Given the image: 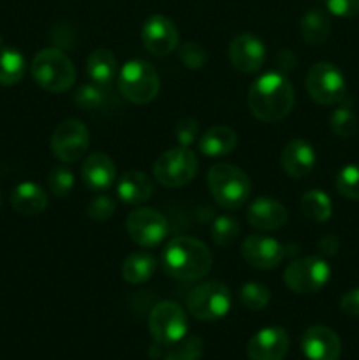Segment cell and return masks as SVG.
Instances as JSON below:
<instances>
[{"label":"cell","instance_id":"cell-1","mask_svg":"<svg viewBox=\"0 0 359 360\" xmlns=\"http://www.w3.org/2000/svg\"><path fill=\"white\" fill-rule=\"evenodd\" d=\"M294 108V86L282 72H266L248 90V109L259 122L284 120Z\"/></svg>","mask_w":359,"mask_h":360},{"label":"cell","instance_id":"cell-2","mask_svg":"<svg viewBox=\"0 0 359 360\" xmlns=\"http://www.w3.org/2000/svg\"><path fill=\"white\" fill-rule=\"evenodd\" d=\"M213 257L203 241L189 236L171 239L162 253V266L169 276L182 281H197L206 276Z\"/></svg>","mask_w":359,"mask_h":360},{"label":"cell","instance_id":"cell-3","mask_svg":"<svg viewBox=\"0 0 359 360\" xmlns=\"http://www.w3.org/2000/svg\"><path fill=\"white\" fill-rule=\"evenodd\" d=\"M208 188L224 210H238L252 193V181L243 169L232 164H215L208 171Z\"/></svg>","mask_w":359,"mask_h":360},{"label":"cell","instance_id":"cell-4","mask_svg":"<svg viewBox=\"0 0 359 360\" xmlns=\"http://www.w3.org/2000/svg\"><path fill=\"white\" fill-rule=\"evenodd\" d=\"M32 77L51 94H63L76 81V67L60 48H46L32 60Z\"/></svg>","mask_w":359,"mask_h":360},{"label":"cell","instance_id":"cell-5","mask_svg":"<svg viewBox=\"0 0 359 360\" xmlns=\"http://www.w3.org/2000/svg\"><path fill=\"white\" fill-rule=\"evenodd\" d=\"M118 88L123 98L143 105L157 98L160 91V77L144 60H129L118 74Z\"/></svg>","mask_w":359,"mask_h":360},{"label":"cell","instance_id":"cell-6","mask_svg":"<svg viewBox=\"0 0 359 360\" xmlns=\"http://www.w3.org/2000/svg\"><path fill=\"white\" fill-rule=\"evenodd\" d=\"M306 91L320 105H338L347 97L345 76L334 63L317 62L306 72Z\"/></svg>","mask_w":359,"mask_h":360},{"label":"cell","instance_id":"cell-7","mask_svg":"<svg viewBox=\"0 0 359 360\" xmlns=\"http://www.w3.org/2000/svg\"><path fill=\"white\" fill-rule=\"evenodd\" d=\"M232 304V294L222 281H206L194 288L187 297L190 315L203 322L224 319Z\"/></svg>","mask_w":359,"mask_h":360},{"label":"cell","instance_id":"cell-8","mask_svg":"<svg viewBox=\"0 0 359 360\" xmlns=\"http://www.w3.org/2000/svg\"><path fill=\"white\" fill-rule=\"evenodd\" d=\"M197 157L185 146L164 151L153 164V176L165 188H180L196 178Z\"/></svg>","mask_w":359,"mask_h":360},{"label":"cell","instance_id":"cell-9","mask_svg":"<svg viewBox=\"0 0 359 360\" xmlns=\"http://www.w3.org/2000/svg\"><path fill=\"white\" fill-rule=\"evenodd\" d=\"M189 322L182 306L175 301H162L148 316V330L160 347H172L185 338Z\"/></svg>","mask_w":359,"mask_h":360},{"label":"cell","instance_id":"cell-10","mask_svg":"<svg viewBox=\"0 0 359 360\" xmlns=\"http://www.w3.org/2000/svg\"><path fill=\"white\" fill-rule=\"evenodd\" d=\"M331 278V267L320 257H303L292 260L284 273V281L289 290L296 294H315L327 285Z\"/></svg>","mask_w":359,"mask_h":360},{"label":"cell","instance_id":"cell-11","mask_svg":"<svg viewBox=\"0 0 359 360\" xmlns=\"http://www.w3.org/2000/svg\"><path fill=\"white\" fill-rule=\"evenodd\" d=\"M51 153L63 164L77 162L90 146V132L80 120H65L58 123L51 134Z\"/></svg>","mask_w":359,"mask_h":360},{"label":"cell","instance_id":"cell-12","mask_svg":"<svg viewBox=\"0 0 359 360\" xmlns=\"http://www.w3.org/2000/svg\"><path fill=\"white\" fill-rule=\"evenodd\" d=\"M125 229L130 239L143 248L158 246L168 236V221L151 207H137L130 211L125 220Z\"/></svg>","mask_w":359,"mask_h":360},{"label":"cell","instance_id":"cell-13","mask_svg":"<svg viewBox=\"0 0 359 360\" xmlns=\"http://www.w3.org/2000/svg\"><path fill=\"white\" fill-rule=\"evenodd\" d=\"M144 48L157 56L171 55L180 44V32L172 20L164 14H151L141 28Z\"/></svg>","mask_w":359,"mask_h":360},{"label":"cell","instance_id":"cell-14","mask_svg":"<svg viewBox=\"0 0 359 360\" xmlns=\"http://www.w3.org/2000/svg\"><path fill=\"white\" fill-rule=\"evenodd\" d=\"M241 255L252 267L260 271L275 269L284 260L285 250L277 239L264 234H252L243 239Z\"/></svg>","mask_w":359,"mask_h":360},{"label":"cell","instance_id":"cell-15","mask_svg":"<svg viewBox=\"0 0 359 360\" xmlns=\"http://www.w3.org/2000/svg\"><path fill=\"white\" fill-rule=\"evenodd\" d=\"M229 58L236 70L243 74H253L264 65L266 46L257 35L239 34L229 44Z\"/></svg>","mask_w":359,"mask_h":360},{"label":"cell","instance_id":"cell-16","mask_svg":"<svg viewBox=\"0 0 359 360\" xmlns=\"http://www.w3.org/2000/svg\"><path fill=\"white\" fill-rule=\"evenodd\" d=\"M289 352V334L282 327H266L250 338L246 355L250 360H284Z\"/></svg>","mask_w":359,"mask_h":360},{"label":"cell","instance_id":"cell-17","mask_svg":"<svg viewBox=\"0 0 359 360\" xmlns=\"http://www.w3.org/2000/svg\"><path fill=\"white\" fill-rule=\"evenodd\" d=\"M301 348L310 360H338L341 354V341L329 327L312 326L303 334Z\"/></svg>","mask_w":359,"mask_h":360},{"label":"cell","instance_id":"cell-18","mask_svg":"<svg viewBox=\"0 0 359 360\" xmlns=\"http://www.w3.org/2000/svg\"><path fill=\"white\" fill-rule=\"evenodd\" d=\"M81 179L92 192H106L116 179V165L102 151L88 155L81 165Z\"/></svg>","mask_w":359,"mask_h":360},{"label":"cell","instance_id":"cell-19","mask_svg":"<svg viewBox=\"0 0 359 360\" xmlns=\"http://www.w3.org/2000/svg\"><path fill=\"white\" fill-rule=\"evenodd\" d=\"M315 150L312 144L303 139H292L291 143L285 144L280 155V164L285 174L296 179L308 176L315 167Z\"/></svg>","mask_w":359,"mask_h":360},{"label":"cell","instance_id":"cell-20","mask_svg":"<svg viewBox=\"0 0 359 360\" xmlns=\"http://www.w3.org/2000/svg\"><path fill=\"white\" fill-rule=\"evenodd\" d=\"M248 224L257 231H277L287 221V210L282 202L271 197H257L246 211Z\"/></svg>","mask_w":359,"mask_h":360},{"label":"cell","instance_id":"cell-21","mask_svg":"<svg viewBox=\"0 0 359 360\" xmlns=\"http://www.w3.org/2000/svg\"><path fill=\"white\" fill-rule=\"evenodd\" d=\"M11 204L14 211L25 217H34L42 213L48 206V193L37 183L23 181L11 193Z\"/></svg>","mask_w":359,"mask_h":360},{"label":"cell","instance_id":"cell-22","mask_svg":"<svg viewBox=\"0 0 359 360\" xmlns=\"http://www.w3.org/2000/svg\"><path fill=\"white\" fill-rule=\"evenodd\" d=\"M116 192H118L120 200H123L125 204L139 206L153 195V183L144 172L129 171L120 178Z\"/></svg>","mask_w":359,"mask_h":360},{"label":"cell","instance_id":"cell-23","mask_svg":"<svg viewBox=\"0 0 359 360\" xmlns=\"http://www.w3.org/2000/svg\"><path fill=\"white\" fill-rule=\"evenodd\" d=\"M238 146V134L227 125H215L199 141L201 153L206 157H224Z\"/></svg>","mask_w":359,"mask_h":360},{"label":"cell","instance_id":"cell-24","mask_svg":"<svg viewBox=\"0 0 359 360\" xmlns=\"http://www.w3.org/2000/svg\"><path fill=\"white\" fill-rule=\"evenodd\" d=\"M87 72L94 83L109 86L118 74V60L109 49H95L87 60Z\"/></svg>","mask_w":359,"mask_h":360},{"label":"cell","instance_id":"cell-25","mask_svg":"<svg viewBox=\"0 0 359 360\" xmlns=\"http://www.w3.org/2000/svg\"><path fill=\"white\" fill-rule=\"evenodd\" d=\"M301 37L306 44L320 46L329 39L331 20L322 9H310L301 18Z\"/></svg>","mask_w":359,"mask_h":360},{"label":"cell","instance_id":"cell-26","mask_svg":"<svg viewBox=\"0 0 359 360\" xmlns=\"http://www.w3.org/2000/svg\"><path fill=\"white\" fill-rule=\"evenodd\" d=\"M157 269V260L148 252H134L123 260L122 278L127 283L139 285L150 280Z\"/></svg>","mask_w":359,"mask_h":360},{"label":"cell","instance_id":"cell-27","mask_svg":"<svg viewBox=\"0 0 359 360\" xmlns=\"http://www.w3.org/2000/svg\"><path fill=\"white\" fill-rule=\"evenodd\" d=\"M301 211L308 220L324 224L333 214V202L324 190L313 188L301 197Z\"/></svg>","mask_w":359,"mask_h":360},{"label":"cell","instance_id":"cell-28","mask_svg":"<svg viewBox=\"0 0 359 360\" xmlns=\"http://www.w3.org/2000/svg\"><path fill=\"white\" fill-rule=\"evenodd\" d=\"M329 125L331 130L341 139H351L358 134L359 118L354 109H352V101H348V97H345L338 104V108L331 112Z\"/></svg>","mask_w":359,"mask_h":360},{"label":"cell","instance_id":"cell-29","mask_svg":"<svg viewBox=\"0 0 359 360\" xmlns=\"http://www.w3.org/2000/svg\"><path fill=\"white\" fill-rule=\"evenodd\" d=\"M27 62L18 49L0 48V84L13 86L18 84L25 76Z\"/></svg>","mask_w":359,"mask_h":360},{"label":"cell","instance_id":"cell-30","mask_svg":"<svg viewBox=\"0 0 359 360\" xmlns=\"http://www.w3.org/2000/svg\"><path fill=\"white\" fill-rule=\"evenodd\" d=\"M108 86H102L97 83H87L83 86L77 88L76 95H74V102L80 105L84 111H94V109L102 108L108 101Z\"/></svg>","mask_w":359,"mask_h":360},{"label":"cell","instance_id":"cell-31","mask_svg":"<svg viewBox=\"0 0 359 360\" xmlns=\"http://www.w3.org/2000/svg\"><path fill=\"white\" fill-rule=\"evenodd\" d=\"M238 297L245 308L252 309V311H260V309H264L270 304L271 294L266 285L250 281V283H245L239 288Z\"/></svg>","mask_w":359,"mask_h":360},{"label":"cell","instance_id":"cell-32","mask_svg":"<svg viewBox=\"0 0 359 360\" xmlns=\"http://www.w3.org/2000/svg\"><path fill=\"white\" fill-rule=\"evenodd\" d=\"M334 188L348 200H359V164H348L334 178Z\"/></svg>","mask_w":359,"mask_h":360},{"label":"cell","instance_id":"cell-33","mask_svg":"<svg viewBox=\"0 0 359 360\" xmlns=\"http://www.w3.org/2000/svg\"><path fill=\"white\" fill-rule=\"evenodd\" d=\"M238 236L239 224L236 218L229 217V214H222V217L215 218L213 225H211V239L215 241V245L231 246L238 239Z\"/></svg>","mask_w":359,"mask_h":360},{"label":"cell","instance_id":"cell-34","mask_svg":"<svg viewBox=\"0 0 359 360\" xmlns=\"http://www.w3.org/2000/svg\"><path fill=\"white\" fill-rule=\"evenodd\" d=\"M49 192L55 197H67L74 188V174L67 165H56L48 174Z\"/></svg>","mask_w":359,"mask_h":360},{"label":"cell","instance_id":"cell-35","mask_svg":"<svg viewBox=\"0 0 359 360\" xmlns=\"http://www.w3.org/2000/svg\"><path fill=\"white\" fill-rule=\"evenodd\" d=\"M172 350L165 355L164 360H199L203 355V341L197 336L183 338L176 345H172Z\"/></svg>","mask_w":359,"mask_h":360},{"label":"cell","instance_id":"cell-36","mask_svg":"<svg viewBox=\"0 0 359 360\" xmlns=\"http://www.w3.org/2000/svg\"><path fill=\"white\" fill-rule=\"evenodd\" d=\"M180 60H182L187 69L199 70L206 65L208 53L199 42L189 41L185 44H182V48H180Z\"/></svg>","mask_w":359,"mask_h":360},{"label":"cell","instance_id":"cell-37","mask_svg":"<svg viewBox=\"0 0 359 360\" xmlns=\"http://www.w3.org/2000/svg\"><path fill=\"white\" fill-rule=\"evenodd\" d=\"M116 211V202L113 197L104 195H97L95 199H92V202L88 204L87 213L90 217V220L94 221H106L108 218H111Z\"/></svg>","mask_w":359,"mask_h":360},{"label":"cell","instance_id":"cell-38","mask_svg":"<svg viewBox=\"0 0 359 360\" xmlns=\"http://www.w3.org/2000/svg\"><path fill=\"white\" fill-rule=\"evenodd\" d=\"M175 136L180 146L189 148L190 144L197 139V136H199V123L192 118L180 120V122L176 123Z\"/></svg>","mask_w":359,"mask_h":360},{"label":"cell","instance_id":"cell-39","mask_svg":"<svg viewBox=\"0 0 359 360\" xmlns=\"http://www.w3.org/2000/svg\"><path fill=\"white\" fill-rule=\"evenodd\" d=\"M326 7L338 18H354L359 14V0H326Z\"/></svg>","mask_w":359,"mask_h":360},{"label":"cell","instance_id":"cell-40","mask_svg":"<svg viewBox=\"0 0 359 360\" xmlns=\"http://www.w3.org/2000/svg\"><path fill=\"white\" fill-rule=\"evenodd\" d=\"M340 308L345 315L359 316V288L345 292L344 297L340 299Z\"/></svg>","mask_w":359,"mask_h":360},{"label":"cell","instance_id":"cell-41","mask_svg":"<svg viewBox=\"0 0 359 360\" xmlns=\"http://www.w3.org/2000/svg\"><path fill=\"white\" fill-rule=\"evenodd\" d=\"M275 62H277L278 69H280L278 72H282V70H292L298 65V58H296L294 53L289 51V49H284V51L278 53V55L275 56Z\"/></svg>","mask_w":359,"mask_h":360},{"label":"cell","instance_id":"cell-42","mask_svg":"<svg viewBox=\"0 0 359 360\" xmlns=\"http://www.w3.org/2000/svg\"><path fill=\"white\" fill-rule=\"evenodd\" d=\"M338 248H340V239L336 238V234H327L319 241V250L324 255H334Z\"/></svg>","mask_w":359,"mask_h":360}]
</instances>
